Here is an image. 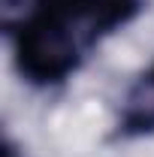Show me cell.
Instances as JSON below:
<instances>
[{
	"label": "cell",
	"mask_w": 154,
	"mask_h": 157,
	"mask_svg": "<svg viewBox=\"0 0 154 157\" xmlns=\"http://www.w3.org/2000/svg\"><path fill=\"white\" fill-rule=\"evenodd\" d=\"M145 0H30L9 27L18 76L55 88L76 76L106 36L139 18Z\"/></svg>",
	"instance_id": "obj_1"
},
{
	"label": "cell",
	"mask_w": 154,
	"mask_h": 157,
	"mask_svg": "<svg viewBox=\"0 0 154 157\" xmlns=\"http://www.w3.org/2000/svg\"><path fill=\"white\" fill-rule=\"evenodd\" d=\"M154 133V63L139 73L121 100V112L115 121L118 139H142Z\"/></svg>",
	"instance_id": "obj_2"
},
{
	"label": "cell",
	"mask_w": 154,
	"mask_h": 157,
	"mask_svg": "<svg viewBox=\"0 0 154 157\" xmlns=\"http://www.w3.org/2000/svg\"><path fill=\"white\" fill-rule=\"evenodd\" d=\"M3 157H21V154H18V148H15V145H12L9 139L3 142Z\"/></svg>",
	"instance_id": "obj_3"
},
{
	"label": "cell",
	"mask_w": 154,
	"mask_h": 157,
	"mask_svg": "<svg viewBox=\"0 0 154 157\" xmlns=\"http://www.w3.org/2000/svg\"><path fill=\"white\" fill-rule=\"evenodd\" d=\"M15 3L18 0H3V9H15Z\"/></svg>",
	"instance_id": "obj_4"
}]
</instances>
